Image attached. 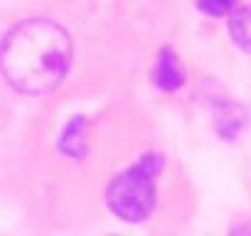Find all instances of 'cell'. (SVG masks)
Returning a JSON list of instances; mask_svg holds the SVG:
<instances>
[{
  "instance_id": "obj_1",
  "label": "cell",
  "mask_w": 251,
  "mask_h": 236,
  "mask_svg": "<svg viewBox=\"0 0 251 236\" xmlns=\"http://www.w3.org/2000/svg\"><path fill=\"white\" fill-rule=\"evenodd\" d=\"M72 62L69 32L47 18L18 23L0 42V74L25 96L52 91Z\"/></svg>"
},
{
  "instance_id": "obj_2",
  "label": "cell",
  "mask_w": 251,
  "mask_h": 236,
  "mask_svg": "<svg viewBox=\"0 0 251 236\" xmlns=\"http://www.w3.org/2000/svg\"><path fill=\"white\" fill-rule=\"evenodd\" d=\"M160 165V155H143L136 165L121 172L106 189L108 209L126 221H143L155 204V175Z\"/></svg>"
},
{
  "instance_id": "obj_4",
  "label": "cell",
  "mask_w": 251,
  "mask_h": 236,
  "mask_svg": "<svg viewBox=\"0 0 251 236\" xmlns=\"http://www.w3.org/2000/svg\"><path fill=\"white\" fill-rule=\"evenodd\" d=\"M229 32H231L234 42H236L241 49L251 52V5L239 8V10H234V13H231Z\"/></svg>"
},
{
  "instance_id": "obj_5",
  "label": "cell",
  "mask_w": 251,
  "mask_h": 236,
  "mask_svg": "<svg viewBox=\"0 0 251 236\" xmlns=\"http://www.w3.org/2000/svg\"><path fill=\"white\" fill-rule=\"evenodd\" d=\"M197 5L207 15H226L236 8V0H197Z\"/></svg>"
},
{
  "instance_id": "obj_3",
  "label": "cell",
  "mask_w": 251,
  "mask_h": 236,
  "mask_svg": "<svg viewBox=\"0 0 251 236\" xmlns=\"http://www.w3.org/2000/svg\"><path fill=\"white\" fill-rule=\"evenodd\" d=\"M155 81L165 91H175V89L182 86L185 71H182V64H180L175 52H170V49L160 52V59H158V67H155Z\"/></svg>"
}]
</instances>
